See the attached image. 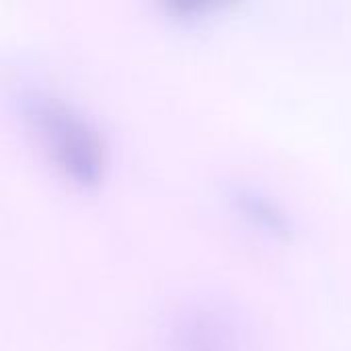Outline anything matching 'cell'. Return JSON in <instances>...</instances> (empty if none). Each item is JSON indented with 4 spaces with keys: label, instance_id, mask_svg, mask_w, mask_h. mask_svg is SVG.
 Here are the masks:
<instances>
[{
    "label": "cell",
    "instance_id": "1",
    "mask_svg": "<svg viewBox=\"0 0 351 351\" xmlns=\"http://www.w3.org/2000/svg\"><path fill=\"white\" fill-rule=\"evenodd\" d=\"M16 109L51 160L78 185H95L105 167V144L97 128L64 97L39 88L16 90Z\"/></svg>",
    "mask_w": 351,
    "mask_h": 351
},
{
    "label": "cell",
    "instance_id": "2",
    "mask_svg": "<svg viewBox=\"0 0 351 351\" xmlns=\"http://www.w3.org/2000/svg\"><path fill=\"white\" fill-rule=\"evenodd\" d=\"M243 327L237 315L212 300L179 311L160 341V351H243Z\"/></svg>",
    "mask_w": 351,
    "mask_h": 351
},
{
    "label": "cell",
    "instance_id": "3",
    "mask_svg": "<svg viewBox=\"0 0 351 351\" xmlns=\"http://www.w3.org/2000/svg\"><path fill=\"white\" fill-rule=\"evenodd\" d=\"M228 199L243 218H247L253 226L265 232H271L276 237H286L294 228L288 210L282 204H278L271 195H267L265 191L253 185H245V183L232 185L228 189Z\"/></svg>",
    "mask_w": 351,
    "mask_h": 351
},
{
    "label": "cell",
    "instance_id": "4",
    "mask_svg": "<svg viewBox=\"0 0 351 351\" xmlns=\"http://www.w3.org/2000/svg\"><path fill=\"white\" fill-rule=\"evenodd\" d=\"M228 2L222 0H171L165 2L162 8L177 21H199L208 14H216L228 8Z\"/></svg>",
    "mask_w": 351,
    "mask_h": 351
}]
</instances>
